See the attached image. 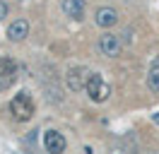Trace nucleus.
Instances as JSON below:
<instances>
[{
  "mask_svg": "<svg viewBox=\"0 0 159 154\" xmlns=\"http://www.w3.org/2000/svg\"><path fill=\"white\" fill-rule=\"evenodd\" d=\"M84 92H87V96H89L92 101L101 104V101H106V99L111 96V84L101 77V72H89Z\"/></svg>",
  "mask_w": 159,
  "mask_h": 154,
  "instance_id": "obj_1",
  "label": "nucleus"
},
{
  "mask_svg": "<svg viewBox=\"0 0 159 154\" xmlns=\"http://www.w3.org/2000/svg\"><path fill=\"white\" fill-rule=\"evenodd\" d=\"M10 111H12V118H15V120L27 123V120H31V116H34V99H31L27 92L15 94V99L10 101Z\"/></svg>",
  "mask_w": 159,
  "mask_h": 154,
  "instance_id": "obj_2",
  "label": "nucleus"
},
{
  "mask_svg": "<svg viewBox=\"0 0 159 154\" xmlns=\"http://www.w3.org/2000/svg\"><path fill=\"white\" fill-rule=\"evenodd\" d=\"M15 79H17V63L7 56H0V92L12 87Z\"/></svg>",
  "mask_w": 159,
  "mask_h": 154,
  "instance_id": "obj_3",
  "label": "nucleus"
},
{
  "mask_svg": "<svg viewBox=\"0 0 159 154\" xmlns=\"http://www.w3.org/2000/svg\"><path fill=\"white\" fill-rule=\"evenodd\" d=\"M120 48H123L120 38L116 36V34H111L109 29H106V34H101V36H99V51H101V56L116 58V56H120Z\"/></svg>",
  "mask_w": 159,
  "mask_h": 154,
  "instance_id": "obj_4",
  "label": "nucleus"
},
{
  "mask_svg": "<svg viewBox=\"0 0 159 154\" xmlns=\"http://www.w3.org/2000/svg\"><path fill=\"white\" fill-rule=\"evenodd\" d=\"M87 77H89V72L84 67H70L68 75H65V82H68L70 92H82L87 87Z\"/></svg>",
  "mask_w": 159,
  "mask_h": 154,
  "instance_id": "obj_5",
  "label": "nucleus"
},
{
  "mask_svg": "<svg viewBox=\"0 0 159 154\" xmlns=\"http://www.w3.org/2000/svg\"><path fill=\"white\" fill-rule=\"evenodd\" d=\"M94 22H97V27L101 29H111V27H116L118 24V12L113 7H99L97 12H94Z\"/></svg>",
  "mask_w": 159,
  "mask_h": 154,
  "instance_id": "obj_6",
  "label": "nucleus"
},
{
  "mask_svg": "<svg viewBox=\"0 0 159 154\" xmlns=\"http://www.w3.org/2000/svg\"><path fill=\"white\" fill-rule=\"evenodd\" d=\"M43 147H46L48 152H65L68 142H65V137H63L58 130H46V133H43Z\"/></svg>",
  "mask_w": 159,
  "mask_h": 154,
  "instance_id": "obj_7",
  "label": "nucleus"
},
{
  "mask_svg": "<svg viewBox=\"0 0 159 154\" xmlns=\"http://www.w3.org/2000/svg\"><path fill=\"white\" fill-rule=\"evenodd\" d=\"M29 36V22L27 19H15L7 27V38L10 41H24Z\"/></svg>",
  "mask_w": 159,
  "mask_h": 154,
  "instance_id": "obj_8",
  "label": "nucleus"
},
{
  "mask_svg": "<svg viewBox=\"0 0 159 154\" xmlns=\"http://www.w3.org/2000/svg\"><path fill=\"white\" fill-rule=\"evenodd\" d=\"M60 7H63V12H65L70 19H82L84 17V0H63Z\"/></svg>",
  "mask_w": 159,
  "mask_h": 154,
  "instance_id": "obj_9",
  "label": "nucleus"
},
{
  "mask_svg": "<svg viewBox=\"0 0 159 154\" xmlns=\"http://www.w3.org/2000/svg\"><path fill=\"white\" fill-rule=\"evenodd\" d=\"M147 84L154 94H159V63H154V65L147 70Z\"/></svg>",
  "mask_w": 159,
  "mask_h": 154,
  "instance_id": "obj_10",
  "label": "nucleus"
},
{
  "mask_svg": "<svg viewBox=\"0 0 159 154\" xmlns=\"http://www.w3.org/2000/svg\"><path fill=\"white\" fill-rule=\"evenodd\" d=\"M5 17H7V5H5V2L0 0V22H2Z\"/></svg>",
  "mask_w": 159,
  "mask_h": 154,
  "instance_id": "obj_11",
  "label": "nucleus"
}]
</instances>
